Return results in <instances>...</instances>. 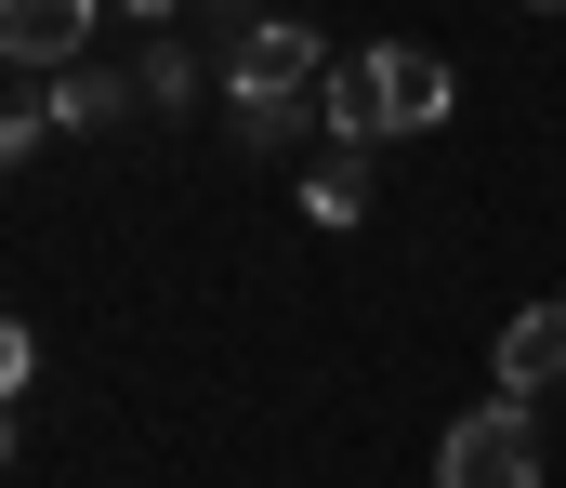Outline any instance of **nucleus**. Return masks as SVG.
<instances>
[{
  "mask_svg": "<svg viewBox=\"0 0 566 488\" xmlns=\"http://www.w3.org/2000/svg\"><path fill=\"white\" fill-rule=\"evenodd\" d=\"M40 120H53V106H0V159H27V146H40Z\"/></svg>",
  "mask_w": 566,
  "mask_h": 488,
  "instance_id": "obj_11",
  "label": "nucleus"
},
{
  "mask_svg": "<svg viewBox=\"0 0 566 488\" xmlns=\"http://www.w3.org/2000/svg\"><path fill=\"white\" fill-rule=\"evenodd\" d=\"M224 120H238V146H251V159H277V146H303L316 93H251V106H224Z\"/></svg>",
  "mask_w": 566,
  "mask_h": 488,
  "instance_id": "obj_7",
  "label": "nucleus"
},
{
  "mask_svg": "<svg viewBox=\"0 0 566 488\" xmlns=\"http://www.w3.org/2000/svg\"><path fill=\"white\" fill-rule=\"evenodd\" d=\"M27 370H40V330H27V318H0V396H27Z\"/></svg>",
  "mask_w": 566,
  "mask_h": 488,
  "instance_id": "obj_10",
  "label": "nucleus"
},
{
  "mask_svg": "<svg viewBox=\"0 0 566 488\" xmlns=\"http://www.w3.org/2000/svg\"><path fill=\"white\" fill-rule=\"evenodd\" d=\"M145 120H158V106H185V93H198V53H185V40H171V27H158V40H145Z\"/></svg>",
  "mask_w": 566,
  "mask_h": 488,
  "instance_id": "obj_9",
  "label": "nucleus"
},
{
  "mask_svg": "<svg viewBox=\"0 0 566 488\" xmlns=\"http://www.w3.org/2000/svg\"><path fill=\"white\" fill-rule=\"evenodd\" d=\"M316 80H329V40L290 27V13H264V27L224 53V106H251V93H316Z\"/></svg>",
  "mask_w": 566,
  "mask_h": 488,
  "instance_id": "obj_3",
  "label": "nucleus"
},
{
  "mask_svg": "<svg viewBox=\"0 0 566 488\" xmlns=\"http://www.w3.org/2000/svg\"><path fill=\"white\" fill-rule=\"evenodd\" d=\"M93 0H0V66H80Z\"/></svg>",
  "mask_w": 566,
  "mask_h": 488,
  "instance_id": "obj_4",
  "label": "nucleus"
},
{
  "mask_svg": "<svg viewBox=\"0 0 566 488\" xmlns=\"http://www.w3.org/2000/svg\"><path fill=\"white\" fill-rule=\"evenodd\" d=\"M53 120L66 133H119V120H145V80L133 66H53Z\"/></svg>",
  "mask_w": 566,
  "mask_h": 488,
  "instance_id": "obj_6",
  "label": "nucleus"
},
{
  "mask_svg": "<svg viewBox=\"0 0 566 488\" xmlns=\"http://www.w3.org/2000/svg\"><path fill=\"white\" fill-rule=\"evenodd\" d=\"M0 463H13V396H0Z\"/></svg>",
  "mask_w": 566,
  "mask_h": 488,
  "instance_id": "obj_13",
  "label": "nucleus"
},
{
  "mask_svg": "<svg viewBox=\"0 0 566 488\" xmlns=\"http://www.w3.org/2000/svg\"><path fill=\"white\" fill-rule=\"evenodd\" d=\"M434 488H541V423L527 396H488L434 436Z\"/></svg>",
  "mask_w": 566,
  "mask_h": 488,
  "instance_id": "obj_2",
  "label": "nucleus"
},
{
  "mask_svg": "<svg viewBox=\"0 0 566 488\" xmlns=\"http://www.w3.org/2000/svg\"><path fill=\"white\" fill-rule=\"evenodd\" d=\"M303 211H316V225H369V146H343V159L316 172V185H303Z\"/></svg>",
  "mask_w": 566,
  "mask_h": 488,
  "instance_id": "obj_8",
  "label": "nucleus"
},
{
  "mask_svg": "<svg viewBox=\"0 0 566 488\" xmlns=\"http://www.w3.org/2000/svg\"><path fill=\"white\" fill-rule=\"evenodd\" d=\"M541 13H566V0H541Z\"/></svg>",
  "mask_w": 566,
  "mask_h": 488,
  "instance_id": "obj_14",
  "label": "nucleus"
},
{
  "mask_svg": "<svg viewBox=\"0 0 566 488\" xmlns=\"http://www.w3.org/2000/svg\"><path fill=\"white\" fill-rule=\"evenodd\" d=\"M316 120H329L343 146H396V133H434V120H448V66H434L422 40H369V53H329V80H316Z\"/></svg>",
  "mask_w": 566,
  "mask_h": 488,
  "instance_id": "obj_1",
  "label": "nucleus"
},
{
  "mask_svg": "<svg viewBox=\"0 0 566 488\" xmlns=\"http://www.w3.org/2000/svg\"><path fill=\"white\" fill-rule=\"evenodd\" d=\"M119 13H145V27H171V13H185V0H119Z\"/></svg>",
  "mask_w": 566,
  "mask_h": 488,
  "instance_id": "obj_12",
  "label": "nucleus"
},
{
  "mask_svg": "<svg viewBox=\"0 0 566 488\" xmlns=\"http://www.w3.org/2000/svg\"><path fill=\"white\" fill-rule=\"evenodd\" d=\"M554 383H566V304L501 318V396H554Z\"/></svg>",
  "mask_w": 566,
  "mask_h": 488,
  "instance_id": "obj_5",
  "label": "nucleus"
}]
</instances>
